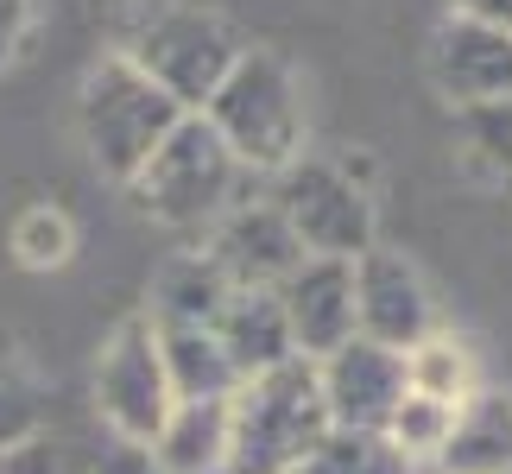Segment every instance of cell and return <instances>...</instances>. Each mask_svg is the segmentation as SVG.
<instances>
[{
	"label": "cell",
	"instance_id": "obj_1",
	"mask_svg": "<svg viewBox=\"0 0 512 474\" xmlns=\"http://www.w3.org/2000/svg\"><path fill=\"white\" fill-rule=\"evenodd\" d=\"M241 51V32L203 0H121L114 13V57L146 70L184 114L209 102Z\"/></svg>",
	"mask_w": 512,
	"mask_h": 474
},
{
	"label": "cell",
	"instance_id": "obj_2",
	"mask_svg": "<svg viewBox=\"0 0 512 474\" xmlns=\"http://www.w3.org/2000/svg\"><path fill=\"white\" fill-rule=\"evenodd\" d=\"M196 114L241 158L247 177H279L291 158H304V95L279 51H241Z\"/></svg>",
	"mask_w": 512,
	"mask_h": 474
},
{
	"label": "cell",
	"instance_id": "obj_3",
	"mask_svg": "<svg viewBox=\"0 0 512 474\" xmlns=\"http://www.w3.org/2000/svg\"><path fill=\"white\" fill-rule=\"evenodd\" d=\"M323 430H329L323 373H317V361L291 354V361L234 386V399H228V474H291Z\"/></svg>",
	"mask_w": 512,
	"mask_h": 474
},
{
	"label": "cell",
	"instance_id": "obj_4",
	"mask_svg": "<svg viewBox=\"0 0 512 474\" xmlns=\"http://www.w3.org/2000/svg\"><path fill=\"white\" fill-rule=\"evenodd\" d=\"M241 177H247L241 158L215 140V127L203 114H184L159 140V152L127 177V196L146 222H159L171 234H209L241 203Z\"/></svg>",
	"mask_w": 512,
	"mask_h": 474
},
{
	"label": "cell",
	"instance_id": "obj_5",
	"mask_svg": "<svg viewBox=\"0 0 512 474\" xmlns=\"http://www.w3.org/2000/svg\"><path fill=\"white\" fill-rule=\"evenodd\" d=\"M184 121V108L152 83L146 70H133L127 57H95L83 76V95H76V127H83V146L95 158V171L127 184L133 171L146 165L159 140Z\"/></svg>",
	"mask_w": 512,
	"mask_h": 474
},
{
	"label": "cell",
	"instance_id": "obj_6",
	"mask_svg": "<svg viewBox=\"0 0 512 474\" xmlns=\"http://www.w3.org/2000/svg\"><path fill=\"white\" fill-rule=\"evenodd\" d=\"M89 405H95V418H102L108 437L127 443V449H146L159 437V424L171 418L177 392L165 380L152 316H127V323L102 342L95 373H89Z\"/></svg>",
	"mask_w": 512,
	"mask_h": 474
},
{
	"label": "cell",
	"instance_id": "obj_7",
	"mask_svg": "<svg viewBox=\"0 0 512 474\" xmlns=\"http://www.w3.org/2000/svg\"><path fill=\"white\" fill-rule=\"evenodd\" d=\"M272 203L317 260H361L373 247V190L354 184L336 158H291L272 177Z\"/></svg>",
	"mask_w": 512,
	"mask_h": 474
},
{
	"label": "cell",
	"instance_id": "obj_8",
	"mask_svg": "<svg viewBox=\"0 0 512 474\" xmlns=\"http://www.w3.org/2000/svg\"><path fill=\"white\" fill-rule=\"evenodd\" d=\"M203 253L228 272L234 291H279L291 272L304 266V247H298V234H291V222L279 215L272 196H260V203L241 196V203L203 234Z\"/></svg>",
	"mask_w": 512,
	"mask_h": 474
},
{
	"label": "cell",
	"instance_id": "obj_9",
	"mask_svg": "<svg viewBox=\"0 0 512 474\" xmlns=\"http://www.w3.org/2000/svg\"><path fill=\"white\" fill-rule=\"evenodd\" d=\"M437 329V310H430V291L418 279V266L405 253H392L373 241L361 260H354V335L386 348H411Z\"/></svg>",
	"mask_w": 512,
	"mask_h": 474
},
{
	"label": "cell",
	"instance_id": "obj_10",
	"mask_svg": "<svg viewBox=\"0 0 512 474\" xmlns=\"http://www.w3.org/2000/svg\"><path fill=\"white\" fill-rule=\"evenodd\" d=\"M317 373H323L329 424H348V430H386V418L411 392L405 354L386 348V342H367V335H348L336 354L317 361Z\"/></svg>",
	"mask_w": 512,
	"mask_h": 474
},
{
	"label": "cell",
	"instance_id": "obj_11",
	"mask_svg": "<svg viewBox=\"0 0 512 474\" xmlns=\"http://www.w3.org/2000/svg\"><path fill=\"white\" fill-rule=\"evenodd\" d=\"M430 83L449 108H481L512 95V32L449 13L430 38Z\"/></svg>",
	"mask_w": 512,
	"mask_h": 474
},
{
	"label": "cell",
	"instance_id": "obj_12",
	"mask_svg": "<svg viewBox=\"0 0 512 474\" xmlns=\"http://www.w3.org/2000/svg\"><path fill=\"white\" fill-rule=\"evenodd\" d=\"M279 310L291 323V348L304 361H323L354 335V260H317L304 253V266L279 285Z\"/></svg>",
	"mask_w": 512,
	"mask_h": 474
},
{
	"label": "cell",
	"instance_id": "obj_13",
	"mask_svg": "<svg viewBox=\"0 0 512 474\" xmlns=\"http://www.w3.org/2000/svg\"><path fill=\"white\" fill-rule=\"evenodd\" d=\"M437 474H512V392L475 386L456 405L449 443L437 449Z\"/></svg>",
	"mask_w": 512,
	"mask_h": 474
},
{
	"label": "cell",
	"instance_id": "obj_14",
	"mask_svg": "<svg viewBox=\"0 0 512 474\" xmlns=\"http://www.w3.org/2000/svg\"><path fill=\"white\" fill-rule=\"evenodd\" d=\"M152 474H228V399H177L146 443Z\"/></svg>",
	"mask_w": 512,
	"mask_h": 474
},
{
	"label": "cell",
	"instance_id": "obj_15",
	"mask_svg": "<svg viewBox=\"0 0 512 474\" xmlns=\"http://www.w3.org/2000/svg\"><path fill=\"white\" fill-rule=\"evenodd\" d=\"M209 329L222 335V348H228V361L241 367V380H253V373H266V367H279V361L298 354L291 348V323L279 310V291H234Z\"/></svg>",
	"mask_w": 512,
	"mask_h": 474
},
{
	"label": "cell",
	"instance_id": "obj_16",
	"mask_svg": "<svg viewBox=\"0 0 512 474\" xmlns=\"http://www.w3.org/2000/svg\"><path fill=\"white\" fill-rule=\"evenodd\" d=\"M152 335H159V361L177 399H234L241 367L228 361L222 335L209 323H152Z\"/></svg>",
	"mask_w": 512,
	"mask_h": 474
},
{
	"label": "cell",
	"instance_id": "obj_17",
	"mask_svg": "<svg viewBox=\"0 0 512 474\" xmlns=\"http://www.w3.org/2000/svg\"><path fill=\"white\" fill-rule=\"evenodd\" d=\"M228 298H234L228 272L215 266L203 247H184V253H171V260L159 266L146 316L152 323H215Z\"/></svg>",
	"mask_w": 512,
	"mask_h": 474
},
{
	"label": "cell",
	"instance_id": "obj_18",
	"mask_svg": "<svg viewBox=\"0 0 512 474\" xmlns=\"http://www.w3.org/2000/svg\"><path fill=\"white\" fill-rule=\"evenodd\" d=\"M146 449L102 443V437H70V430H38L32 443H19L7 456V474H140Z\"/></svg>",
	"mask_w": 512,
	"mask_h": 474
},
{
	"label": "cell",
	"instance_id": "obj_19",
	"mask_svg": "<svg viewBox=\"0 0 512 474\" xmlns=\"http://www.w3.org/2000/svg\"><path fill=\"white\" fill-rule=\"evenodd\" d=\"M456 133H462V171L487 190H512V95L456 108Z\"/></svg>",
	"mask_w": 512,
	"mask_h": 474
},
{
	"label": "cell",
	"instance_id": "obj_20",
	"mask_svg": "<svg viewBox=\"0 0 512 474\" xmlns=\"http://www.w3.org/2000/svg\"><path fill=\"white\" fill-rule=\"evenodd\" d=\"M291 474H411V462L399 456V443L386 430H348V424H329L310 456L291 468Z\"/></svg>",
	"mask_w": 512,
	"mask_h": 474
},
{
	"label": "cell",
	"instance_id": "obj_21",
	"mask_svg": "<svg viewBox=\"0 0 512 474\" xmlns=\"http://www.w3.org/2000/svg\"><path fill=\"white\" fill-rule=\"evenodd\" d=\"M405 380H411V392H424V399L462 405L468 392L481 386V373H475V354H468L462 335L430 329L424 342H411V348H405Z\"/></svg>",
	"mask_w": 512,
	"mask_h": 474
},
{
	"label": "cell",
	"instance_id": "obj_22",
	"mask_svg": "<svg viewBox=\"0 0 512 474\" xmlns=\"http://www.w3.org/2000/svg\"><path fill=\"white\" fill-rule=\"evenodd\" d=\"M51 424V392L32 373V361L13 342H0V456H13L19 443H32Z\"/></svg>",
	"mask_w": 512,
	"mask_h": 474
},
{
	"label": "cell",
	"instance_id": "obj_23",
	"mask_svg": "<svg viewBox=\"0 0 512 474\" xmlns=\"http://www.w3.org/2000/svg\"><path fill=\"white\" fill-rule=\"evenodd\" d=\"M76 253V222L57 203H32L13 215V260L26 272H57Z\"/></svg>",
	"mask_w": 512,
	"mask_h": 474
},
{
	"label": "cell",
	"instance_id": "obj_24",
	"mask_svg": "<svg viewBox=\"0 0 512 474\" xmlns=\"http://www.w3.org/2000/svg\"><path fill=\"white\" fill-rule=\"evenodd\" d=\"M449 424H456V405L424 399V392H405L399 411L386 418V437L399 443L405 462H437V449L449 443Z\"/></svg>",
	"mask_w": 512,
	"mask_h": 474
},
{
	"label": "cell",
	"instance_id": "obj_25",
	"mask_svg": "<svg viewBox=\"0 0 512 474\" xmlns=\"http://www.w3.org/2000/svg\"><path fill=\"white\" fill-rule=\"evenodd\" d=\"M32 32V0H0V64H13Z\"/></svg>",
	"mask_w": 512,
	"mask_h": 474
},
{
	"label": "cell",
	"instance_id": "obj_26",
	"mask_svg": "<svg viewBox=\"0 0 512 474\" xmlns=\"http://www.w3.org/2000/svg\"><path fill=\"white\" fill-rule=\"evenodd\" d=\"M449 13L481 19V26H506V32H512V0H449Z\"/></svg>",
	"mask_w": 512,
	"mask_h": 474
},
{
	"label": "cell",
	"instance_id": "obj_27",
	"mask_svg": "<svg viewBox=\"0 0 512 474\" xmlns=\"http://www.w3.org/2000/svg\"><path fill=\"white\" fill-rule=\"evenodd\" d=\"M0 474H7V456H0Z\"/></svg>",
	"mask_w": 512,
	"mask_h": 474
}]
</instances>
